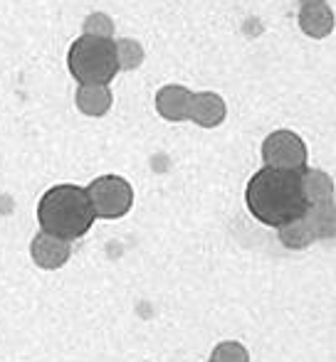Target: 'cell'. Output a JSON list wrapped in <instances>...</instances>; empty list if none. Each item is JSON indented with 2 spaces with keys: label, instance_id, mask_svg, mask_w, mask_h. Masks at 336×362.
<instances>
[{
  "label": "cell",
  "instance_id": "6da1fadb",
  "mask_svg": "<svg viewBox=\"0 0 336 362\" xmlns=\"http://www.w3.org/2000/svg\"><path fill=\"white\" fill-rule=\"evenodd\" d=\"M245 205L257 222L277 229L304 212L299 173L259 168L245 185Z\"/></svg>",
  "mask_w": 336,
  "mask_h": 362
},
{
  "label": "cell",
  "instance_id": "7a4b0ae2",
  "mask_svg": "<svg viewBox=\"0 0 336 362\" xmlns=\"http://www.w3.org/2000/svg\"><path fill=\"white\" fill-rule=\"evenodd\" d=\"M96 222L91 205L86 200V192L82 185L72 182H60L45 190V195L38 202V224L43 232L55 234L60 239H74L84 237Z\"/></svg>",
  "mask_w": 336,
  "mask_h": 362
},
{
  "label": "cell",
  "instance_id": "3957f363",
  "mask_svg": "<svg viewBox=\"0 0 336 362\" xmlns=\"http://www.w3.org/2000/svg\"><path fill=\"white\" fill-rule=\"evenodd\" d=\"M67 69L77 79V84L82 86H109L111 79L119 74L114 40L91 37V35H82V37L72 40L67 49Z\"/></svg>",
  "mask_w": 336,
  "mask_h": 362
},
{
  "label": "cell",
  "instance_id": "277c9868",
  "mask_svg": "<svg viewBox=\"0 0 336 362\" xmlns=\"http://www.w3.org/2000/svg\"><path fill=\"white\" fill-rule=\"evenodd\" d=\"M96 219H119L134 207V187L121 175H99L84 187Z\"/></svg>",
  "mask_w": 336,
  "mask_h": 362
},
{
  "label": "cell",
  "instance_id": "5b68a950",
  "mask_svg": "<svg viewBox=\"0 0 336 362\" xmlns=\"http://www.w3.org/2000/svg\"><path fill=\"white\" fill-rule=\"evenodd\" d=\"M262 160L264 168L299 173L307 168L309 151L299 134L289 129H277L262 141Z\"/></svg>",
  "mask_w": 336,
  "mask_h": 362
},
{
  "label": "cell",
  "instance_id": "8992f818",
  "mask_svg": "<svg viewBox=\"0 0 336 362\" xmlns=\"http://www.w3.org/2000/svg\"><path fill=\"white\" fill-rule=\"evenodd\" d=\"M69 254H72V242L55 237V234H47L43 229L30 242L33 264L38 269H43V272H57V269H62L69 262Z\"/></svg>",
  "mask_w": 336,
  "mask_h": 362
},
{
  "label": "cell",
  "instance_id": "52a82bcc",
  "mask_svg": "<svg viewBox=\"0 0 336 362\" xmlns=\"http://www.w3.org/2000/svg\"><path fill=\"white\" fill-rule=\"evenodd\" d=\"M228 116V104L215 91H196L188 106V119L201 129H218Z\"/></svg>",
  "mask_w": 336,
  "mask_h": 362
},
{
  "label": "cell",
  "instance_id": "ba28073f",
  "mask_svg": "<svg viewBox=\"0 0 336 362\" xmlns=\"http://www.w3.org/2000/svg\"><path fill=\"white\" fill-rule=\"evenodd\" d=\"M191 96L193 91L183 84H166L156 91L154 106L159 111V116L164 121H171V124H181V121H188V106H191Z\"/></svg>",
  "mask_w": 336,
  "mask_h": 362
},
{
  "label": "cell",
  "instance_id": "9c48e42d",
  "mask_svg": "<svg viewBox=\"0 0 336 362\" xmlns=\"http://www.w3.org/2000/svg\"><path fill=\"white\" fill-rule=\"evenodd\" d=\"M299 190H302L304 205H322V202H334L336 182L329 173L317 170V168H304L299 170Z\"/></svg>",
  "mask_w": 336,
  "mask_h": 362
},
{
  "label": "cell",
  "instance_id": "30bf717a",
  "mask_svg": "<svg viewBox=\"0 0 336 362\" xmlns=\"http://www.w3.org/2000/svg\"><path fill=\"white\" fill-rule=\"evenodd\" d=\"M299 28H302V33L312 40L329 37L336 28L334 8L329 5V0L327 3L302 5V8H299Z\"/></svg>",
  "mask_w": 336,
  "mask_h": 362
},
{
  "label": "cell",
  "instance_id": "8fae6325",
  "mask_svg": "<svg viewBox=\"0 0 336 362\" xmlns=\"http://www.w3.org/2000/svg\"><path fill=\"white\" fill-rule=\"evenodd\" d=\"M74 104L89 119H99L106 116L114 106V94L106 84H91V86H77V94H74Z\"/></svg>",
  "mask_w": 336,
  "mask_h": 362
},
{
  "label": "cell",
  "instance_id": "7c38bea8",
  "mask_svg": "<svg viewBox=\"0 0 336 362\" xmlns=\"http://www.w3.org/2000/svg\"><path fill=\"white\" fill-rule=\"evenodd\" d=\"M302 222L312 232L314 242L317 239H332L336 237V205L334 202H322V205H307L302 212Z\"/></svg>",
  "mask_w": 336,
  "mask_h": 362
},
{
  "label": "cell",
  "instance_id": "4fadbf2b",
  "mask_svg": "<svg viewBox=\"0 0 336 362\" xmlns=\"http://www.w3.org/2000/svg\"><path fill=\"white\" fill-rule=\"evenodd\" d=\"M277 237H279V242H282V247L289 249V252H302V249L314 244L312 232H309L307 224L302 222V217L277 227Z\"/></svg>",
  "mask_w": 336,
  "mask_h": 362
},
{
  "label": "cell",
  "instance_id": "5bb4252c",
  "mask_svg": "<svg viewBox=\"0 0 336 362\" xmlns=\"http://www.w3.org/2000/svg\"><path fill=\"white\" fill-rule=\"evenodd\" d=\"M114 52H116V64H119V72H134L144 64V47H141L139 40L121 37L114 40Z\"/></svg>",
  "mask_w": 336,
  "mask_h": 362
},
{
  "label": "cell",
  "instance_id": "9a60e30c",
  "mask_svg": "<svg viewBox=\"0 0 336 362\" xmlns=\"http://www.w3.org/2000/svg\"><path fill=\"white\" fill-rule=\"evenodd\" d=\"M82 35H91V37H104V40H114V20L106 13H89L82 23Z\"/></svg>",
  "mask_w": 336,
  "mask_h": 362
},
{
  "label": "cell",
  "instance_id": "2e32d148",
  "mask_svg": "<svg viewBox=\"0 0 336 362\" xmlns=\"http://www.w3.org/2000/svg\"><path fill=\"white\" fill-rule=\"evenodd\" d=\"M211 362H250V353L237 340H223L213 348Z\"/></svg>",
  "mask_w": 336,
  "mask_h": 362
},
{
  "label": "cell",
  "instance_id": "e0dca14e",
  "mask_svg": "<svg viewBox=\"0 0 336 362\" xmlns=\"http://www.w3.org/2000/svg\"><path fill=\"white\" fill-rule=\"evenodd\" d=\"M302 5H312V3H327V0H299Z\"/></svg>",
  "mask_w": 336,
  "mask_h": 362
}]
</instances>
